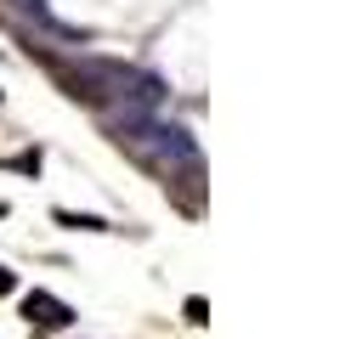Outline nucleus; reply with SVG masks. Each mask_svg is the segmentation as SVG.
<instances>
[{
  "instance_id": "nucleus-1",
  "label": "nucleus",
  "mask_w": 351,
  "mask_h": 339,
  "mask_svg": "<svg viewBox=\"0 0 351 339\" xmlns=\"http://www.w3.org/2000/svg\"><path fill=\"white\" fill-rule=\"evenodd\" d=\"M23 316H29V328H69V305L57 300V294H46V288H34V294H23Z\"/></svg>"
},
{
  "instance_id": "nucleus-2",
  "label": "nucleus",
  "mask_w": 351,
  "mask_h": 339,
  "mask_svg": "<svg viewBox=\"0 0 351 339\" xmlns=\"http://www.w3.org/2000/svg\"><path fill=\"white\" fill-rule=\"evenodd\" d=\"M57 221H62V226H74V232H102V221H97V215H74V210H57Z\"/></svg>"
},
{
  "instance_id": "nucleus-3",
  "label": "nucleus",
  "mask_w": 351,
  "mask_h": 339,
  "mask_svg": "<svg viewBox=\"0 0 351 339\" xmlns=\"http://www.w3.org/2000/svg\"><path fill=\"white\" fill-rule=\"evenodd\" d=\"M12 170H23V175H34V170H40V147H34V153H17V158H12Z\"/></svg>"
},
{
  "instance_id": "nucleus-4",
  "label": "nucleus",
  "mask_w": 351,
  "mask_h": 339,
  "mask_svg": "<svg viewBox=\"0 0 351 339\" xmlns=\"http://www.w3.org/2000/svg\"><path fill=\"white\" fill-rule=\"evenodd\" d=\"M12 288H17V277H12L6 266H0V294H12Z\"/></svg>"
}]
</instances>
